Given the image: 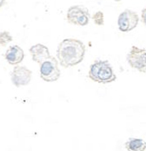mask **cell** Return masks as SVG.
Segmentation results:
<instances>
[{"instance_id": "8fae6325", "label": "cell", "mask_w": 146, "mask_h": 151, "mask_svg": "<svg viewBox=\"0 0 146 151\" xmlns=\"http://www.w3.org/2000/svg\"><path fill=\"white\" fill-rule=\"evenodd\" d=\"M13 38L9 32L4 31L0 32V46H5L7 44L11 42Z\"/></svg>"}, {"instance_id": "30bf717a", "label": "cell", "mask_w": 146, "mask_h": 151, "mask_svg": "<svg viewBox=\"0 0 146 151\" xmlns=\"http://www.w3.org/2000/svg\"><path fill=\"white\" fill-rule=\"evenodd\" d=\"M125 146L128 151H145L146 149L145 142L139 138H130Z\"/></svg>"}, {"instance_id": "5b68a950", "label": "cell", "mask_w": 146, "mask_h": 151, "mask_svg": "<svg viewBox=\"0 0 146 151\" xmlns=\"http://www.w3.org/2000/svg\"><path fill=\"white\" fill-rule=\"evenodd\" d=\"M127 61L131 67L137 69L141 73L146 71V51L137 46H132L127 55Z\"/></svg>"}, {"instance_id": "6da1fadb", "label": "cell", "mask_w": 146, "mask_h": 151, "mask_svg": "<svg viewBox=\"0 0 146 151\" xmlns=\"http://www.w3.org/2000/svg\"><path fill=\"white\" fill-rule=\"evenodd\" d=\"M85 51V45L79 40L66 39L58 46L57 58L63 67L74 66L83 61Z\"/></svg>"}, {"instance_id": "4fadbf2b", "label": "cell", "mask_w": 146, "mask_h": 151, "mask_svg": "<svg viewBox=\"0 0 146 151\" xmlns=\"http://www.w3.org/2000/svg\"><path fill=\"white\" fill-rule=\"evenodd\" d=\"M4 4H5V1L4 0H0V7H2Z\"/></svg>"}, {"instance_id": "7a4b0ae2", "label": "cell", "mask_w": 146, "mask_h": 151, "mask_svg": "<svg viewBox=\"0 0 146 151\" xmlns=\"http://www.w3.org/2000/svg\"><path fill=\"white\" fill-rule=\"evenodd\" d=\"M89 78L98 83L107 84L117 80L112 66L108 60H96L89 69Z\"/></svg>"}, {"instance_id": "52a82bcc", "label": "cell", "mask_w": 146, "mask_h": 151, "mask_svg": "<svg viewBox=\"0 0 146 151\" xmlns=\"http://www.w3.org/2000/svg\"><path fill=\"white\" fill-rule=\"evenodd\" d=\"M31 71L23 65H16L11 74V82L16 86H27L31 80Z\"/></svg>"}, {"instance_id": "3957f363", "label": "cell", "mask_w": 146, "mask_h": 151, "mask_svg": "<svg viewBox=\"0 0 146 151\" xmlns=\"http://www.w3.org/2000/svg\"><path fill=\"white\" fill-rule=\"evenodd\" d=\"M40 77L46 82H53L59 79L60 70L56 58L51 56L40 64Z\"/></svg>"}, {"instance_id": "7c38bea8", "label": "cell", "mask_w": 146, "mask_h": 151, "mask_svg": "<svg viewBox=\"0 0 146 151\" xmlns=\"http://www.w3.org/2000/svg\"><path fill=\"white\" fill-rule=\"evenodd\" d=\"M92 19H93L96 24H98V25H103L104 24V13L102 12H97L93 15Z\"/></svg>"}, {"instance_id": "8992f818", "label": "cell", "mask_w": 146, "mask_h": 151, "mask_svg": "<svg viewBox=\"0 0 146 151\" xmlns=\"http://www.w3.org/2000/svg\"><path fill=\"white\" fill-rule=\"evenodd\" d=\"M138 22H139V18L137 12L130 9H126L118 17V29L124 32L132 31L137 26Z\"/></svg>"}, {"instance_id": "ba28073f", "label": "cell", "mask_w": 146, "mask_h": 151, "mask_svg": "<svg viewBox=\"0 0 146 151\" xmlns=\"http://www.w3.org/2000/svg\"><path fill=\"white\" fill-rule=\"evenodd\" d=\"M4 57L10 65H19L24 58V52L20 46L15 45L8 48L4 54Z\"/></svg>"}, {"instance_id": "9c48e42d", "label": "cell", "mask_w": 146, "mask_h": 151, "mask_svg": "<svg viewBox=\"0 0 146 151\" xmlns=\"http://www.w3.org/2000/svg\"><path fill=\"white\" fill-rule=\"evenodd\" d=\"M29 51L31 54L32 60L38 62V64H41L42 62L51 57L48 47L42 44H37L35 45H32Z\"/></svg>"}, {"instance_id": "277c9868", "label": "cell", "mask_w": 146, "mask_h": 151, "mask_svg": "<svg viewBox=\"0 0 146 151\" xmlns=\"http://www.w3.org/2000/svg\"><path fill=\"white\" fill-rule=\"evenodd\" d=\"M67 21L72 24L84 26L89 24L90 15L89 10L82 5H73L68 9Z\"/></svg>"}]
</instances>
